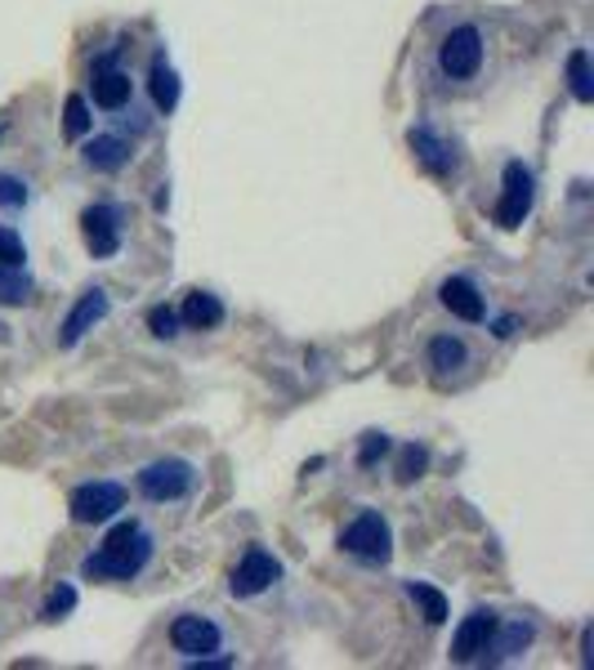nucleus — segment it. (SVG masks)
<instances>
[{
  "label": "nucleus",
  "mask_w": 594,
  "mask_h": 670,
  "mask_svg": "<svg viewBox=\"0 0 594 670\" xmlns=\"http://www.w3.org/2000/svg\"><path fill=\"white\" fill-rule=\"evenodd\" d=\"M179 322L193 326V331H214L224 322V300L210 296V291H188V300L179 309Z\"/></svg>",
  "instance_id": "nucleus-16"
},
{
  "label": "nucleus",
  "mask_w": 594,
  "mask_h": 670,
  "mask_svg": "<svg viewBox=\"0 0 594 670\" xmlns=\"http://www.w3.org/2000/svg\"><path fill=\"white\" fill-rule=\"evenodd\" d=\"M407 148L416 152V161L424 165L429 175H452V171H456L452 148H447L434 130H429V126H411V130H407Z\"/></svg>",
  "instance_id": "nucleus-13"
},
{
  "label": "nucleus",
  "mask_w": 594,
  "mask_h": 670,
  "mask_svg": "<svg viewBox=\"0 0 594 670\" xmlns=\"http://www.w3.org/2000/svg\"><path fill=\"white\" fill-rule=\"evenodd\" d=\"M148 90H152V103H156L161 112H166V117H171V112L179 107V72L166 63V54H156V59H152Z\"/></svg>",
  "instance_id": "nucleus-17"
},
{
  "label": "nucleus",
  "mask_w": 594,
  "mask_h": 670,
  "mask_svg": "<svg viewBox=\"0 0 594 670\" xmlns=\"http://www.w3.org/2000/svg\"><path fill=\"white\" fill-rule=\"evenodd\" d=\"M389 447H394V442H389L385 434H366V438H362V452H358V465H362V470H371L375 461H381V457L389 452Z\"/></svg>",
  "instance_id": "nucleus-27"
},
{
  "label": "nucleus",
  "mask_w": 594,
  "mask_h": 670,
  "mask_svg": "<svg viewBox=\"0 0 594 670\" xmlns=\"http://www.w3.org/2000/svg\"><path fill=\"white\" fill-rule=\"evenodd\" d=\"M72 608H77V590H72V586H54V594L45 599V612H40V617H45V622H59V617H68Z\"/></svg>",
  "instance_id": "nucleus-25"
},
{
  "label": "nucleus",
  "mask_w": 594,
  "mask_h": 670,
  "mask_svg": "<svg viewBox=\"0 0 594 670\" xmlns=\"http://www.w3.org/2000/svg\"><path fill=\"white\" fill-rule=\"evenodd\" d=\"M532 201H536V180L523 161H510L505 175H501V201H497V223L501 229H519V223L532 215Z\"/></svg>",
  "instance_id": "nucleus-4"
},
{
  "label": "nucleus",
  "mask_w": 594,
  "mask_h": 670,
  "mask_svg": "<svg viewBox=\"0 0 594 670\" xmlns=\"http://www.w3.org/2000/svg\"><path fill=\"white\" fill-rule=\"evenodd\" d=\"M469 362V349L456 340V335H434V340H429V367L434 371H461Z\"/></svg>",
  "instance_id": "nucleus-19"
},
{
  "label": "nucleus",
  "mask_w": 594,
  "mask_h": 670,
  "mask_svg": "<svg viewBox=\"0 0 594 670\" xmlns=\"http://www.w3.org/2000/svg\"><path fill=\"white\" fill-rule=\"evenodd\" d=\"M68 510L77 523H107L117 510H126V487L121 483H81L68 496Z\"/></svg>",
  "instance_id": "nucleus-6"
},
{
  "label": "nucleus",
  "mask_w": 594,
  "mask_h": 670,
  "mask_svg": "<svg viewBox=\"0 0 594 670\" xmlns=\"http://www.w3.org/2000/svg\"><path fill=\"white\" fill-rule=\"evenodd\" d=\"M439 68L452 81L478 77V68H482V32L474 23H461V27H452L443 36V45H439Z\"/></svg>",
  "instance_id": "nucleus-3"
},
{
  "label": "nucleus",
  "mask_w": 594,
  "mask_h": 670,
  "mask_svg": "<svg viewBox=\"0 0 594 670\" xmlns=\"http://www.w3.org/2000/svg\"><path fill=\"white\" fill-rule=\"evenodd\" d=\"M107 309H113L107 291H103V287H90V291H85V296L72 304V313L63 317V326H59V345H63V349L81 345V335H85V331H94V326L107 317Z\"/></svg>",
  "instance_id": "nucleus-9"
},
{
  "label": "nucleus",
  "mask_w": 594,
  "mask_h": 670,
  "mask_svg": "<svg viewBox=\"0 0 594 670\" xmlns=\"http://www.w3.org/2000/svg\"><path fill=\"white\" fill-rule=\"evenodd\" d=\"M148 326H152V335H161V340H171V335H179V313L156 304V309H148Z\"/></svg>",
  "instance_id": "nucleus-26"
},
{
  "label": "nucleus",
  "mask_w": 594,
  "mask_h": 670,
  "mask_svg": "<svg viewBox=\"0 0 594 670\" xmlns=\"http://www.w3.org/2000/svg\"><path fill=\"white\" fill-rule=\"evenodd\" d=\"M148 558H152V536L139 523H117L113 532H107L103 550L81 564V573L94 577V581H130V577L143 573Z\"/></svg>",
  "instance_id": "nucleus-1"
},
{
  "label": "nucleus",
  "mask_w": 594,
  "mask_h": 670,
  "mask_svg": "<svg viewBox=\"0 0 594 670\" xmlns=\"http://www.w3.org/2000/svg\"><path fill=\"white\" fill-rule=\"evenodd\" d=\"M532 635H536V631H532V622H523V617L510 622V626H497L492 639H488V648H482V657L492 652V661H510V657H519V652L532 644Z\"/></svg>",
  "instance_id": "nucleus-18"
},
{
  "label": "nucleus",
  "mask_w": 594,
  "mask_h": 670,
  "mask_svg": "<svg viewBox=\"0 0 594 670\" xmlns=\"http://www.w3.org/2000/svg\"><path fill=\"white\" fill-rule=\"evenodd\" d=\"M27 251H23V238L14 229H0V264H23Z\"/></svg>",
  "instance_id": "nucleus-28"
},
{
  "label": "nucleus",
  "mask_w": 594,
  "mask_h": 670,
  "mask_svg": "<svg viewBox=\"0 0 594 670\" xmlns=\"http://www.w3.org/2000/svg\"><path fill=\"white\" fill-rule=\"evenodd\" d=\"M568 90L576 103H590L594 99V77H590V54L585 49H572L568 54Z\"/></svg>",
  "instance_id": "nucleus-22"
},
{
  "label": "nucleus",
  "mask_w": 594,
  "mask_h": 670,
  "mask_svg": "<svg viewBox=\"0 0 594 670\" xmlns=\"http://www.w3.org/2000/svg\"><path fill=\"white\" fill-rule=\"evenodd\" d=\"M94 103L103 107V112H121L126 103H130V94H135V81L117 68V54H103V59H94Z\"/></svg>",
  "instance_id": "nucleus-11"
},
{
  "label": "nucleus",
  "mask_w": 594,
  "mask_h": 670,
  "mask_svg": "<svg viewBox=\"0 0 594 670\" xmlns=\"http://www.w3.org/2000/svg\"><path fill=\"white\" fill-rule=\"evenodd\" d=\"M439 300H443V309L447 313H456L461 322H482V296H478V287L469 282V277H447V282L439 287Z\"/></svg>",
  "instance_id": "nucleus-14"
},
{
  "label": "nucleus",
  "mask_w": 594,
  "mask_h": 670,
  "mask_svg": "<svg viewBox=\"0 0 594 670\" xmlns=\"http://www.w3.org/2000/svg\"><path fill=\"white\" fill-rule=\"evenodd\" d=\"M497 626H501V617H497L492 608L469 612V617L456 626V635H452V661H474V657H482V648H488V639H492Z\"/></svg>",
  "instance_id": "nucleus-12"
},
{
  "label": "nucleus",
  "mask_w": 594,
  "mask_h": 670,
  "mask_svg": "<svg viewBox=\"0 0 594 670\" xmlns=\"http://www.w3.org/2000/svg\"><path fill=\"white\" fill-rule=\"evenodd\" d=\"M27 201V184L14 175H0V206H23Z\"/></svg>",
  "instance_id": "nucleus-29"
},
{
  "label": "nucleus",
  "mask_w": 594,
  "mask_h": 670,
  "mask_svg": "<svg viewBox=\"0 0 594 670\" xmlns=\"http://www.w3.org/2000/svg\"><path fill=\"white\" fill-rule=\"evenodd\" d=\"M273 581H282V564L273 554H268L264 545H251L246 554H242V564L233 568V577H229V590L237 594V599H255V594H264Z\"/></svg>",
  "instance_id": "nucleus-7"
},
{
  "label": "nucleus",
  "mask_w": 594,
  "mask_h": 670,
  "mask_svg": "<svg viewBox=\"0 0 594 670\" xmlns=\"http://www.w3.org/2000/svg\"><path fill=\"white\" fill-rule=\"evenodd\" d=\"M90 126H94L90 103H85L81 94H68V103H63V130H68V139H85Z\"/></svg>",
  "instance_id": "nucleus-23"
},
{
  "label": "nucleus",
  "mask_w": 594,
  "mask_h": 670,
  "mask_svg": "<svg viewBox=\"0 0 594 670\" xmlns=\"http://www.w3.org/2000/svg\"><path fill=\"white\" fill-rule=\"evenodd\" d=\"M407 594L420 603V612H424L429 626H443V622H447V594H443V590L424 586V581H407Z\"/></svg>",
  "instance_id": "nucleus-21"
},
{
  "label": "nucleus",
  "mask_w": 594,
  "mask_h": 670,
  "mask_svg": "<svg viewBox=\"0 0 594 670\" xmlns=\"http://www.w3.org/2000/svg\"><path fill=\"white\" fill-rule=\"evenodd\" d=\"M81 233L94 259H113L121 251V206L113 201H94L81 210Z\"/></svg>",
  "instance_id": "nucleus-5"
},
{
  "label": "nucleus",
  "mask_w": 594,
  "mask_h": 670,
  "mask_svg": "<svg viewBox=\"0 0 594 670\" xmlns=\"http://www.w3.org/2000/svg\"><path fill=\"white\" fill-rule=\"evenodd\" d=\"M0 135H5V122H0Z\"/></svg>",
  "instance_id": "nucleus-32"
},
{
  "label": "nucleus",
  "mask_w": 594,
  "mask_h": 670,
  "mask_svg": "<svg viewBox=\"0 0 594 670\" xmlns=\"http://www.w3.org/2000/svg\"><path fill=\"white\" fill-rule=\"evenodd\" d=\"M497 335H501V340H505V335H514V317H501L497 322Z\"/></svg>",
  "instance_id": "nucleus-30"
},
{
  "label": "nucleus",
  "mask_w": 594,
  "mask_h": 670,
  "mask_svg": "<svg viewBox=\"0 0 594 670\" xmlns=\"http://www.w3.org/2000/svg\"><path fill=\"white\" fill-rule=\"evenodd\" d=\"M340 545L353 554V558H362V564H389V554H394V532H389V523L375 515V510H366V515H358L345 532H340Z\"/></svg>",
  "instance_id": "nucleus-2"
},
{
  "label": "nucleus",
  "mask_w": 594,
  "mask_h": 670,
  "mask_svg": "<svg viewBox=\"0 0 594 670\" xmlns=\"http://www.w3.org/2000/svg\"><path fill=\"white\" fill-rule=\"evenodd\" d=\"M0 340H5V326H0Z\"/></svg>",
  "instance_id": "nucleus-31"
},
{
  "label": "nucleus",
  "mask_w": 594,
  "mask_h": 670,
  "mask_svg": "<svg viewBox=\"0 0 594 670\" xmlns=\"http://www.w3.org/2000/svg\"><path fill=\"white\" fill-rule=\"evenodd\" d=\"M32 300V277L23 264H0V304H27Z\"/></svg>",
  "instance_id": "nucleus-20"
},
{
  "label": "nucleus",
  "mask_w": 594,
  "mask_h": 670,
  "mask_svg": "<svg viewBox=\"0 0 594 670\" xmlns=\"http://www.w3.org/2000/svg\"><path fill=\"white\" fill-rule=\"evenodd\" d=\"M193 465L188 461H156V465H148L143 474H139V492L148 496V500H179V496H188V487H193Z\"/></svg>",
  "instance_id": "nucleus-8"
},
{
  "label": "nucleus",
  "mask_w": 594,
  "mask_h": 670,
  "mask_svg": "<svg viewBox=\"0 0 594 670\" xmlns=\"http://www.w3.org/2000/svg\"><path fill=\"white\" fill-rule=\"evenodd\" d=\"M171 644H175V652H184L188 661L193 657H210V652H220V644H224V635H220V626H214L210 617H175V626H171Z\"/></svg>",
  "instance_id": "nucleus-10"
},
{
  "label": "nucleus",
  "mask_w": 594,
  "mask_h": 670,
  "mask_svg": "<svg viewBox=\"0 0 594 670\" xmlns=\"http://www.w3.org/2000/svg\"><path fill=\"white\" fill-rule=\"evenodd\" d=\"M126 161H130V143L117 139V135H94V139L85 143V165H90V171H98V175L121 171Z\"/></svg>",
  "instance_id": "nucleus-15"
},
{
  "label": "nucleus",
  "mask_w": 594,
  "mask_h": 670,
  "mask_svg": "<svg viewBox=\"0 0 594 670\" xmlns=\"http://www.w3.org/2000/svg\"><path fill=\"white\" fill-rule=\"evenodd\" d=\"M424 465H429V452L424 447H403V457H398V483H416L420 474H424Z\"/></svg>",
  "instance_id": "nucleus-24"
}]
</instances>
